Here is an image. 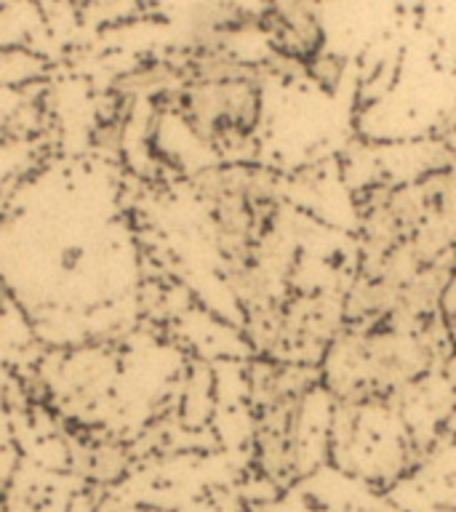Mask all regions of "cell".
<instances>
[{
  "instance_id": "cell-3",
  "label": "cell",
  "mask_w": 456,
  "mask_h": 512,
  "mask_svg": "<svg viewBox=\"0 0 456 512\" xmlns=\"http://www.w3.org/2000/svg\"><path fill=\"white\" fill-rule=\"evenodd\" d=\"M312 3H320V0H312Z\"/></svg>"
},
{
  "instance_id": "cell-1",
  "label": "cell",
  "mask_w": 456,
  "mask_h": 512,
  "mask_svg": "<svg viewBox=\"0 0 456 512\" xmlns=\"http://www.w3.org/2000/svg\"><path fill=\"white\" fill-rule=\"evenodd\" d=\"M182 107L198 139L219 152H243L262 118V88L256 75L192 80Z\"/></svg>"
},
{
  "instance_id": "cell-2",
  "label": "cell",
  "mask_w": 456,
  "mask_h": 512,
  "mask_svg": "<svg viewBox=\"0 0 456 512\" xmlns=\"http://www.w3.org/2000/svg\"><path fill=\"white\" fill-rule=\"evenodd\" d=\"M312 0H270L262 27L283 59L310 62L323 48V27Z\"/></svg>"
}]
</instances>
